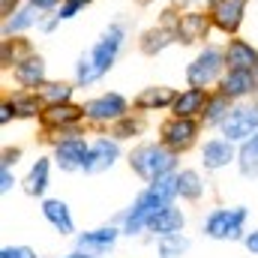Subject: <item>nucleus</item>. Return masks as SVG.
Here are the masks:
<instances>
[{
	"instance_id": "nucleus-18",
	"label": "nucleus",
	"mask_w": 258,
	"mask_h": 258,
	"mask_svg": "<svg viewBox=\"0 0 258 258\" xmlns=\"http://www.w3.org/2000/svg\"><path fill=\"white\" fill-rule=\"evenodd\" d=\"M12 78H15L21 87H27V90L42 87V84H45V60H42V57H36V54H27L21 63H15Z\"/></svg>"
},
{
	"instance_id": "nucleus-33",
	"label": "nucleus",
	"mask_w": 258,
	"mask_h": 258,
	"mask_svg": "<svg viewBox=\"0 0 258 258\" xmlns=\"http://www.w3.org/2000/svg\"><path fill=\"white\" fill-rule=\"evenodd\" d=\"M12 186H15V177H12L9 165H3V168H0V192L6 195L9 189H12Z\"/></svg>"
},
{
	"instance_id": "nucleus-4",
	"label": "nucleus",
	"mask_w": 258,
	"mask_h": 258,
	"mask_svg": "<svg viewBox=\"0 0 258 258\" xmlns=\"http://www.w3.org/2000/svg\"><path fill=\"white\" fill-rule=\"evenodd\" d=\"M246 207H216L204 219V234L210 240H243L246 234Z\"/></svg>"
},
{
	"instance_id": "nucleus-26",
	"label": "nucleus",
	"mask_w": 258,
	"mask_h": 258,
	"mask_svg": "<svg viewBox=\"0 0 258 258\" xmlns=\"http://www.w3.org/2000/svg\"><path fill=\"white\" fill-rule=\"evenodd\" d=\"M177 195H180V198H186V201H198V198L204 195V183H201L198 171L186 168V171H180V174H177Z\"/></svg>"
},
{
	"instance_id": "nucleus-13",
	"label": "nucleus",
	"mask_w": 258,
	"mask_h": 258,
	"mask_svg": "<svg viewBox=\"0 0 258 258\" xmlns=\"http://www.w3.org/2000/svg\"><path fill=\"white\" fill-rule=\"evenodd\" d=\"M210 24H213V21H210V15H204V12H183V15L174 18V36H177V42L192 45V42H198V39L207 36Z\"/></svg>"
},
{
	"instance_id": "nucleus-24",
	"label": "nucleus",
	"mask_w": 258,
	"mask_h": 258,
	"mask_svg": "<svg viewBox=\"0 0 258 258\" xmlns=\"http://www.w3.org/2000/svg\"><path fill=\"white\" fill-rule=\"evenodd\" d=\"M237 165L243 177H258V132L252 138H246L237 150Z\"/></svg>"
},
{
	"instance_id": "nucleus-31",
	"label": "nucleus",
	"mask_w": 258,
	"mask_h": 258,
	"mask_svg": "<svg viewBox=\"0 0 258 258\" xmlns=\"http://www.w3.org/2000/svg\"><path fill=\"white\" fill-rule=\"evenodd\" d=\"M9 102L15 108V117H36V111H39V99L36 96H12Z\"/></svg>"
},
{
	"instance_id": "nucleus-25",
	"label": "nucleus",
	"mask_w": 258,
	"mask_h": 258,
	"mask_svg": "<svg viewBox=\"0 0 258 258\" xmlns=\"http://www.w3.org/2000/svg\"><path fill=\"white\" fill-rule=\"evenodd\" d=\"M177 36H174V30H168V27H153V30H147L144 36H141V51L144 54H159L165 45H171Z\"/></svg>"
},
{
	"instance_id": "nucleus-28",
	"label": "nucleus",
	"mask_w": 258,
	"mask_h": 258,
	"mask_svg": "<svg viewBox=\"0 0 258 258\" xmlns=\"http://www.w3.org/2000/svg\"><path fill=\"white\" fill-rule=\"evenodd\" d=\"M36 21H39L36 6L18 9L15 15H6V21H3V33H6V36H12V33H18V30H27V27H30V24H36Z\"/></svg>"
},
{
	"instance_id": "nucleus-6",
	"label": "nucleus",
	"mask_w": 258,
	"mask_h": 258,
	"mask_svg": "<svg viewBox=\"0 0 258 258\" xmlns=\"http://www.w3.org/2000/svg\"><path fill=\"white\" fill-rule=\"evenodd\" d=\"M126 111L129 105L120 93H102V96L84 102V114L90 123H117L126 117Z\"/></svg>"
},
{
	"instance_id": "nucleus-21",
	"label": "nucleus",
	"mask_w": 258,
	"mask_h": 258,
	"mask_svg": "<svg viewBox=\"0 0 258 258\" xmlns=\"http://www.w3.org/2000/svg\"><path fill=\"white\" fill-rule=\"evenodd\" d=\"M225 66H228V69H249V72H255L258 69V51L249 42H243V39H231L228 48H225Z\"/></svg>"
},
{
	"instance_id": "nucleus-3",
	"label": "nucleus",
	"mask_w": 258,
	"mask_h": 258,
	"mask_svg": "<svg viewBox=\"0 0 258 258\" xmlns=\"http://www.w3.org/2000/svg\"><path fill=\"white\" fill-rule=\"evenodd\" d=\"M174 156H177V153H174L171 147H165L162 141H159V144H156V141H147V144H138V147L129 153V168H132L141 180L153 183V180H159V177H165V174H174V165H177Z\"/></svg>"
},
{
	"instance_id": "nucleus-12",
	"label": "nucleus",
	"mask_w": 258,
	"mask_h": 258,
	"mask_svg": "<svg viewBox=\"0 0 258 258\" xmlns=\"http://www.w3.org/2000/svg\"><path fill=\"white\" fill-rule=\"evenodd\" d=\"M117 156H120V147H117L114 138H105V135L96 138L90 144V153H87V162H84V174H102V171H108L117 162Z\"/></svg>"
},
{
	"instance_id": "nucleus-16",
	"label": "nucleus",
	"mask_w": 258,
	"mask_h": 258,
	"mask_svg": "<svg viewBox=\"0 0 258 258\" xmlns=\"http://www.w3.org/2000/svg\"><path fill=\"white\" fill-rule=\"evenodd\" d=\"M207 99H210V96L204 93V87H189V90H183V93L174 96L171 114H174V117H189V120H192L195 114H204Z\"/></svg>"
},
{
	"instance_id": "nucleus-29",
	"label": "nucleus",
	"mask_w": 258,
	"mask_h": 258,
	"mask_svg": "<svg viewBox=\"0 0 258 258\" xmlns=\"http://www.w3.org/2000/svg\"><path fill=\"white\" fill-rule=\"evenodd\" d=\"M69 96H72V84H66V81H51V84L39 87V99L45 105H63V102H69Z\"/></svg>"
},
{
	"instance_id": "nucleus-38",
	"label": "nucleus",
	"mask_w": 258,
	"mask_h": 258,
	"mask_svg": "<svg viewBox=\"0 0 258 258\" xmlns=\"http://www.w3.org/2000/svg\"><path fill=\"white\" fill-rule=\"evenodd\" d=\"M60 0H30V6H36V9H54Z\"/></svg>"
},
{
	"instance_id": "nucleus-8",
	"label": "nucleus",
	"mask_w": 258,
	"mask_h": 258,
	"mask_svg": "<svg viewBox=\"0 0 258 258\" xmlns=\"http://www.w3.org/2000/svg\"><path fill=\"white\" fill-rule=\"evenodd\" d=\"M90 144L78 135H66L63 141H57L54 147V162L60 165V171H84Z\"/></svg>"
},
{
	"instance_id": "nucleus-17",
	"label": "nucleus",
	"mask_w": 258,
	"mask_h": 258,
	"mask_svg": "<svg viewBox=\"0 0 258 258\" xmlns=\"http://www.w3.org/2000/svg\"><path fill=\"white\" fill-rule=\"evenodd\" d=\"M183 225H186V216L180 213V207L168 204L165 210H159V213L150 219L147 231H150L153 237H168V234H180V231H183Z\"/></svg>"
},
{
	"instance_id": "nucleus-19",
	"label": "nucleus",
	"mask_w": 258,
	"mask_h": 258,
	"mask_svg": "<svg viewBox=\"0 0 258 258\" xmlns=\"http://www.w3.org/2000/svg\"><path fill=\"white\" fill-rule=\"evenodd\" d=\"M39 114H42V123L48 129H72L75 123H81V117H87L84 108L69 105V102H63V105H48Z\"/></svg>"
},
{
	"instance_id": "nucleus-9",
	"label": "nucleus",
	"mask_w": 258,
	"mask_h": 258,
	"mask_svg": "<svg viewBox=\"0 0 258 258\" xmlns=\"http://www.w3.org/2000/svg\"><path fill=\"white\" fill-rule=\"evenodd\" d=\"M159 135H162V144L165 147H171L174 153H180V150H189L195 144L198 126H195V120H189V117H171V120L162 123Z\"/></svg>"
},
{
	"instance_id": "nucleus-43",
	"label": "nucleus",
	"mask_w": 258,
	"mask_h": 258,
	"mask_svg": "<svg viewBox=\"0 0 258 258\" xmlns=\"http://www.w3.org/2000/svg\"><path fill=\"white\" fill-rule=\"evenodd\" d=\"M138 3H150V0H138Z\"/></svg>"
},
{
	"instance_id": "nucleus-7",
	"label": "nucleus",
	"mask_w": 258,
	"mask_h": 258,
	"mask_svg": "<svg viewBox=\"0 0 258 258\" xmlns=\"http://www.w3.org/2000/svg\"><path fill=\"white\" fill-rule=\"evenodd\" d=\"M258 132V108H231V114L222 120V138L228 141H246Z\"/></svg>"
},
{
	"instance_id": "nucleus-11",
	"label": "nucleus",
	"mask_w": 258,
	"mask_h": 258,
	"mask_svg": "<svg viewBox=\"0 0 258 258\" xmlns=\"http://www.w3.org/2000/svg\"><path fill=\"white\" fill-rule=\"evenodd\" d=\"M117 237H120V231H117L114 225H102V228H93V231L78 234V237H75V249L87 252L90 258H102L114 243H117Z\"/></svg>"
},
{
	"instance_id": "nucleus-42",
	"label": "nucleus",
	"mask_w": 258,
	"mask_h": 258,
	"mask_svg": "<svg viewBox=\"0 0 258 258\" xmlns=\"http://www.w3.org/2000/svg\"><path fill=\"white\" fill-rule=\"evenodd\" d=\"M192 3H198V0H174V6H192Z\"/></svg>"
},
{
	"instance_id": "nucleus-5",
	"label": "nucleus",
	"mask_w": 258,
	"mask_h": 258,
	"mask_svg": "<svg viewBox=\"0 0 258 258\" xmlns=\"http://www.w3.org/2000/svg\"><path fill=\"white\" fill-rule=\"evenodd\" d=\"M222 69H225V51L207 45L189 63L186 81H189V87H210L213 81H222Z\"/></svg>"
},
{
	"instance_id": "nucleus-37",
	"label": "nucleus",
	"mask_w": 258,
	"mask_h": 258,
	"mask_svg": "<svg viewBox=\"0 0 258 258\" xmlns=\"http://www.w3.org/2000/svg\"><path fill=\"white\" fill-rule=\"evenodd\" d=\"M75 12H78V6H72V3H63V9H60L57 15H60V21H66V18H72Z\"/></svg>"
},
{
	"instance_id": "nucleus-30",
	"label": "nucleus",
	"mask_w": 258,
	"mask_h": 258,
	"mask_svg": "<svg viewBox=\"0 0 258 258\" xmlns=\"http://www.w3.org/2000/svg\"><path fill=\"white\" fill-rule=\"evenodd\" d=\"M189 249V240L183 234H168V237H159V258H180Z\"/></svg>"
},
{
	"instance_id": "nucleus-40",
	"label": "nucleus",
	"mask_w": 258,
	"mask_h": 258,
	"mask_svg": "<svg viewBox=\"0 0 258 258\" xmlns=\"http://www.w3.org/2000/svg\"><path fill=\"white\" fill-rule=\"evenodd\" d=\"M60 258H90V255H87V252H81V249H72L69 255H60Z\"/></svg>"
},
{
	"instance_id": "nucleus-41",
	"label": "nucleus",
	"mask_w": 258,
	"mask_h": 258,
	"mask_svg": "<svg viewBox=\"0 0 258 258\" xmlns=\"http://www.w3.org/2000/svg\"><path fill=\"white\" fill-rule=\"evenodd\" d=\"M66 3H72V6H78V9H81V6H87V3H93V0H66Z\"/></svg>"
},
{
	"instance_id": "nucleus-1",
	"label": "nucleus",
	"mask_w": 258,
	"mask_h": 258,
	"mask_svg": "<svg viewBox=\"0 0 258 258\" xmlns=\"http://www.w3.org/2000/svg\"><path fill=\"white\" fill-rule=\"evenodd\" d=\"M177 198V174H165L153 183H147V189L132 201L126 213H123V234H138L150 225V219L165 210L168 204H174Z\"/></svg>"
},
{
	"instance_id": "nucleus-10",
	"label": "nucleus",
	"mask_w": 258,
	"mask_h": 258,
	"mask_svg": "<svg viewBox=\"0 0 258 258\" xmlns=\"http://www.w3.org/2000/svg\"><path fill=\"white\" fill-rule=\"evenodd\" d=\"M246 3L249 0H213V6H210L213 27H219L222 33H237V27L243 24V15H246Z\"/></svg>"
},
{
	"instance_id": "nucleus-44",
	"label": "nucleus",
	"mask_w": 258,
	"mask_h": 258,
	"mask_svg": "<svg viewBox=\"0 0 258 258\" xmlns=\"http://www.w3.org/2000/svg\"><path fill=\"white\" fill-rule=\"evenodd\" d=\"M255 96H258V90H255Z\"/></svg>"
},
{
	"instance_id": "nucleus-39",
	"label": "nucleus",
	"mask_w": 258,
	"mask_h": 258,
	"mask_svg": "<svg viewBox=\"0 0 258 258\" xmlns=\"http://www.w3.org/2000/svg\"><path fill=\"white\" fill-rule=\"evenodd\" d=\"M0 6H3V15H12V6H15V0H0Z\"/></svg>"
},
{
	"instance_id": "nucleus-23",
	"label": "nucleus",
	"mask_w": 258,
	"mask_h": 258,
	"mask_svg": "<svg viewBox=\"0 0 258 258\" xmlns=\"http://www.w3.org/2000/svg\"><path fill=\"white\" fill-rule=\"evenodd\" d=\"M48 180H51V162L48 159H36L30 165L27 177H24V192L39 198V195H45V189H48Z\"/></svg>"
},
{
	"instance_id": "nucleus-36",
	"label": "nucleus",
	"mask_w": 258,
	"mask_h": 258,
	"mask_svg": "<svg viewBox=\"0 0 258 258\" xmlns=\"http://www.w3.org/2000/svg\"><path fill=\"white\" fill-rule=\"evenodd\" d=\"M9 117H15V108H12V102L6 99V102L0 105V123L6 126V123H9Z\"/></svg>"
},
{
	"instance_id": "nucleus-2",
	"label": "nucleus",
	"mask_w": 258,
	"mask_h": 258,
	"mask_svg": "<svg viewBox=\"0 0 258 258\" xmlns=\"http://www.w3.org/2000/svg\"><path fill=\"white\" fill-rule=\"evenodd\" d=\"M123 36H126L123 24H111V27H108V30L99 36V42L90 48V54L78 60L75 81H78L81 87H87V84L99 81V78H102V75H105V72L114 66L117 54H120V48H123Z\"/></svg>"
},
{
	"instance_id": "nucleus-34",
	"label": "nucleus",
	"mask_w": 258,
	"mask_h": 258,
	"mask_svg": "<svg viewBox=\"0 0 258 258\" xmlns=\"http://www.w3.org/2000/svg\"><path fill=\"white\" fill-rule=\"evenodd\" d=\"M117 123H120V129H117V138H129L132 132H138V129H141V123H129L126 117H123V120H117Z\"/></svg>"
},
{
	"instance_id": "nucleus-15",
	"label": "nucleus",
	"mask_w": 258,
	"mask_h": 258,
	"mask_svg": "<svg viewBox=\"0 0 258 258\" xmlns=\"http://www.w3.org/2000/svg\"><path fill=\"white\" fill-rule=\"evenodd\" d=\"M252 90H258V84H255V72H249V69H228V75L219 81V93H225L228 99L249 96Z\"/></svg>"
},
{
	"instance_id": "nucleus-27",
	"label": "nucleus",
	"mask_w": 258,
	"mask_h": 258,
	"mask_svg": "<svg viewBox=\"0 0 258 258\" xmlns=\"http://www.w3.org/2000/svg\"><path fill=\"white\" fill-rule=\"evenodd\" d=\"M231 99L225 96V93H216V96H210L207 99V108H204V123H210V126H222V120L231 114V105H228Z\"/></svg>"
},
{
	"instance_id": "nucleus-22",
	"label": "nucleus",
	"mask_w": 258,
	"mask_h": 258,
	"mask_svg": "<svg viewBox=\"0 0 258 258\" xmlns=\"http://www.w3.org/2000/svg\"><path fill=\"white\" fill-rule=\"evenodd\" d=\"M177 93H171V87H144L135 99L138 111H156V108H168L174 102Z\"/></svg>"
},
{
	"instance_id": "nucleus-14",
	"label": "nucleus",
	"mask_w": 258,
	"mask_h": 258,
	"mask_svg": "<svg viewBox=\"0 0 258 258\" xmlns=\"http://www.w3.org/2000/svg\"><path fill=\"white\" fill-rule=\"evenodd\" d=\"M231 144H234V141H228V138H210V141H204V147H201V162H204V168H207V171H219V168L231 165V162L237 159V153H234Z\"/></svg>"
},
{
	"instance_id": "nucleus-35",
	"label": "nucleus",
	"mask_w": 258,
	"mask_h": 258,
	"mask_svg": "<svg viewBox=\"0 0 258 258\" xmlns=\"http://www.w3.org/2000/svg\"><path fill=\"white\" fill-rule=\"evenodd\" d=\"M243 246H246L252 255H258V228H255V231H249V234L243 237Z\"/></svg>"
},
{
	"instance_id": "nucleus-20",
	"label": "nucleus",
	"mask_w": 258,
	"mask_h": 258,
	"mask_svg": "<svg viewBox=\"0 0 258 258\" xmlns=\"http://www.w3.org/2000/svg\"><path fill=\"white\" fill-rule=\"evenodd\" d=\"M42 216L48 219V225H51L57 234H72V231H75L69 204L60 201V198H45V201H42Z\"/></svg>"
},
{
	"instance_id": "nucleus-32",
	"label": "nucleus",
	"mask_w": 258,
	"mask_h": 258,
	"mask_svg": "<svg viewBox=\"0 0 258 258\" xmlns=\"http://www.w3.org/2000/svg\"><path fill=\"white\" fill-rule=\"evenodd\" d=\"M0 258H36V252L30 246H3Z\"/></svg>"
}]
</instances>
